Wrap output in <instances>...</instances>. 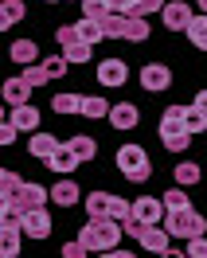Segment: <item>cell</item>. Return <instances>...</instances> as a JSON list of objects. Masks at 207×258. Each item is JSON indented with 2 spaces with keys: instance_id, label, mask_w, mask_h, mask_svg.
<instances>
[{
  "instance_id": "11",
  "label": "cell",
  "mask_w": 207,
  "mask_h": 258,
  "mask_svg": "<svg viewBox=\"0 0 207 258\" xmlns=\"http://www.w3.org/2000/svg\"><path fill=\"white\" fill-rule=\"evenodd\" d=\"M79 200H82V188L71 176H63L55 188H51V204H59V208H75Z\"/></svg>"
},
{
  "instance_id": "42",
  "label": "cell",
  "mask_w": 207,
  "mask_h": 258,
  "mask_svg": "<svg viewBox=\"0 0 207 258\" xmlns=\"http://www.w3.org/2000/svg\"><path fill=\"white\" fill-rule=\"evenodd\" d=\"M16 133H20V129L12 125V121H4V125H0V145H12V141H16Z\"/></svg>"
},
{
  "instance_id": "43",
  "label": "cell",
  "mask_w": 207,
  "mask_h": 258,
  "mask_svg": "<svg viewBox=\"0 0 207 258\" xmlns=\"http://www.w3.org/2000/svg\"><path fill=\"white\" fill-rule=\"evenodd\" d=\"M191 106H195V110H203V113H207V90H199V94H195V102H191Z\"/></svg>"
},
{
  "instance_id": "38",
  "label": "cell",
  "mask_w": 207,
  "mask_h": 258,
  "mask_svg": "<svg viewBox=\"0 0 207 258\" xmlns=\"http://www.w3.org/2000/svg\"><path fill=\"white\" fill-rule=\"evenodd\" d=\"M59 254H63V258H86V254H90V246H86L82 239H71V242H63Z\"/></svg>"
},
{
  "instance_id": "8",
  "label": "cell",
  "mask_w": 207,
  "mask_h": 258,
  "mask_svg": "<svg viewBox=\"0 0 207 258\" xmlns=\"http://www.w3.org/2000/svg\"><path fill=\"white\" fill-rule=\"evenodd\" d=\"M63 149V141H55V133H47V129H39V133H32V141H28V153L32 157H39V161L47 164L55 153Z\"/></svg>"
},
{
  "instance_id": "44",
  "label": "cell",
  "mask_w": 207,
  "mask_h": 258,
  "mask_svg": "<svg viewBox=\"0 0 207 258\" xmlns=\"http://www.w3.org/2000/svg\"><path fill=\"white\" fill-rule=\"evenodd\" d=\"M160 258H188V250H172V246H168V250H164Z\"/></svg>"
},
{
  "instance_id": "29",
  "label": "cell",
  "mask_w": 207,
  "mask_h": 258,
  "mask_svg": "<svg viewBox=\"0 0 207 258\" xmlns=\"http://www.w3.org/2000/svg\"><path fill=\"white\" fill-rule=\"evenodd\" d=\"M75 32H79V39H86V43H98V39H106V35H102V24H98V20H86V16L75 24Z\"/></svg>"
},
{
  "instance_id": "2",
  "label": "cell",
  "mask_w": 207,
  "mask_h": 258,
  "mask_svg": "<svg viewBox=\"0 0 207 258\" xmlns=\"http://www.w3.org/2000/svg\"><path fill=\"white\" fill-rule=\"evenodd\" d=\"M117 172L133 184H145V180L153 176V164H149V153L141 145H121L117 149Z\"/></svg>"
},
{
  "instance_id": "46",
  "label": "cell",
  "mask_w": 207,
  "mask_h": 258,
  "mask_svg": "<svg viewBox=\"0 0 207 258\" xmlns=\"http://www.w3.org/2000/svg\"><path fill=\"white\" fill-rule=\"evenodd\" d=\"M199 8H203V16H207V0H199Z\"/></svg>"
},
{
  "instance_id": "48",
  "label": "cell",
  "mask_w": 207,
  "mask_h": 258,
  "mask_svg": "<svg viewBox=\"0 0 207 258\" xmlns=\"http://www.w3.org/2000/svg\"><path fill=\"white\" fill-rule=\"evenodd\" d=\"M79 4H82V0H79Z\"/></svg>"
},
{
  "instance_id": "4",
  "label": "cell",
  "mask_w": 207,
  "mask_h": 258,
  "mask_svg": "<svg viewBox=\"0 0 207 258\" xmlns=\"http://www.w3.org/2000/svg\"><path fill=\"white\" fill-rule=\"evenodd\" d=\"M160 16H164V28H168V32H188L195 12H191V4H184V0H168Z\"/></svg>"
},
{
  "instance_id": "31",
  "label": "cell",
  "mask_w": 207,
  "mask_h": 258,
  "mask_svg": "<svg viewBox=\"0 0 207 258\" xmlns=\"http://www.w3.org/2000/svg\"><path fill=\"white\" fill-rule=\"evenodd\" d=\"M184 129H188L191 137H195V133H203V129H207V113L195 110V106H188V113H184Z\"/></svg>"
},
{
  "instance_id": "14",
  "label": "cell",
  "mask_w": 207,
  "mask_h": 258,
  "mask_svg": "<svg viewBox=\"0 0 207 258\" xmlns=\"http://www.w3.org/2000/svg\"><path fill=\"white\" fill-rule=\"evenodd\" d=\"M79 164H82V161L75 157V153H71V145L63 141V149H59V153H55V157L47 161V168H51V172H59V176H71V172H75Z\"/></svg>"
},
{
  "instance_id": "20",
  "label": "cell",
  "mask_w": 207,
  "mask_h": 258,
  "mask_svg": "<svg viewBox=\"0 0 207 258\" xmlns=\"http://www.w3.org/2000/svg\"><path fill=\"white\" fill-rule=\"evenodd\" d=\"M24 12H28V8H24V0H4V4H0V28L8 32L12 24L24 20Z\"/></svg>"
},
{
  "instance_id": "9",
  "label": "cell",
  "mask_w": 207,
  "mask_h": 258,
  "mask_svg": "<svg viewBox=\"0 0 207 258\" xmlns=\"http://www.w3.org/2000/svg\"><path fill=\"white\" fill-rule=\"evenodd\" d=\"M51 227H55V223H51V215L43 208H35V211L24 215V235H28V239H39V242H43L51 235Z\"/></svg>"
},
{
  "instance_id": "5",
  "label": "cell",
  "mask_w": 207,
  "mask_h": 258,
  "mask_svg": "<svg viewBox=\"0 0 207 258\" xmlns=\"http://www.w3.org/2000/svg\"><path fill=\"white\" fill-rule=\"evenodd\" d=\"M141 86L149 90V94H164L168 86H172V71L164 63H145L141 67Z\"/></svg>"
},
{
  "instance_id": "26",
  "label": "cell",
  "mask_w": 207,
  "mask_h": 258,
  "mask_svg": "<svg viewBox=\"0 0 207 258\" xmlns=\"http://www.w3.org/2000/svg\"><path fill=\"white\" fill-rule=\"evenodd\" d=\"M160 141H164V149H168V153H188L191 133H188V129H176V133H160Z\"/></svg>"
},
{
  "instance_id": "7",
  "label": "cell",
  "mask_w": 207,
  "mask_h": 258,
  "mask_svg": "<svg viewBox=\"0 0 207 258\" xmlns=\"http://www.w3.org/2000/svg\"><path fill=\"white\" fill-rule=\"evenodd\" d=\"M98 82L110 86V90L125 86V82H129V63H125V59H102V63H98Z\"/></svg>"
},
{
  "instance_id": "47",
  "label": "cell",
  "mask_w": 207,
  "mask_h": 258,
  "mask_svg": "<svg viewBox=\"0 0 207 258\" xmlns=\"http://www.w3.org/2000/svg\"><path fill=\"white\" fill-rule=\"evenodd\" d=\"M47 4H55V0H47Z\"/></svg>"
},
{
  "instance_id": "34",
  "label": "cell",
  "mask_w": 207,
  "mask_h": 258,
  "mask_svg": "<svg viewBox=\"0 0 207 258\" xmlns=\"http://www.w3.org/2000/svg\"><path fill=\"white\" fill-rule=\"evenodd\" d=\"M82 12H86V20H106L113 8L110 0H82Z\"/></svg>"
},
{
  "instance_id": "17",
  "label": "cell",
  "mask_w": 207,
  "mask_h": 258,
  "mask_svg": "<svg viewBox=\"0 0 207 258\" xmlns=\"http://www.w3.org/2000/svg\"><path fill=\"white\" fill-rule=\"evenodd\" d=\"M8 55H12V63H16V67H32V63H39V47H35L32 39H16Z\"/></svg>"
},
{
  "instance_id": "30",
  "label": "cell",
  "mask_w": 207,
  "mask_h": 258,
  "mask_svg": "<svg viewBox=\"0 0 207 258\" xmlns=\"http://www.w3.org/2000/svg\"><path fill=\"white\" fill-rule=\"evenodd\" d=\"M188 39H191V43H195L199 51H207V16H203V12H199V16L191 20V28H188Z\"/></svg>"
},
{
  "instance_id": "1",
  "label": "cell",
  "mask_w": 207,
  "mask_h": 258,
  "mask_svg": "<svg viewBox=\"0 0 207 258\" xmlns=\"http://www.w3.org/2000/svg\"><path fill=\"white\" fill-rule=\"evenodd\" d=\"M125 235V227L117 223V219H90V223H82L79 239L90 246V254H102V250H117V239Z\"/></svg>"
},
{
  "instance_id": "32",
  "label": "cell",
  "mask_w": 207,
  "mask_h": 258,
  "mask_svg": "<svg viewBox=\"0 0 207 258\" xmlns=\"http://www.w3.org/2000/svg\"><path fill=\"white\" fill-rule=\"evenodd\" d=\"M20 75H24V79H28V86H43V82H51V75H47V67L43 63H32V67H24V71H20Z\"/></svg>"
},
{
  "instance_id": "39",
  "label": "cell",
  "mask_w": 207,
  "mask_h": 258,
  "mask_svg": "<svg viewBox=\"0 0 207 258\" xmlns=\"http://www.w3.org/2000/svg\"><path fill=\"white\" fill-rule=\"evenodd\" d=\"M168 0H137V16H153V12H164Z\"/></svg>"
},
{
  "instance_id": "16",
  "label": "cell",
  "mask_w": 207,
  "mask_h": 258,
  "mask_svg": "<svg viewBox=\"0 0 207 258\" xmlns=\"http://www.w3.org/2000/svg\"><path fill=\"white\" fill-rule=\"evenodd\" d=\"M63 55H66V63H71V67L90 63V59H94V43H86V39H71V43H63Z\"/></svg>"
},
{
  "instance_id": "19",
  "label": "cell",
  "mask_w": 207,
  "mask_h": 258,
  "mask_svg": "<svg viewBox=\"0 0 207 258\" xmlns=\"http://www.w3.org/2000/svg\"><path fill=\"white\" fill-rule=\"evenodd\" d=\"M110 204H113L110 192H90L86 196V215L90 219H110Z\"/></svg>"
},
{
  "instance_id": "6",
  "label": "cell",
  "mask_w": 207,
  "mask_h": 258,
  "mask_svg": "<svg viewBox=\"0 0 207 258\" xmlns=\"http://www.w3.org/2000/svg\"><path fill=\"white\" fill-rule=\"evenodd\" d=\"M133 215H137L141 223H149V227H164V219H168V208H164V200L141 196V200L133 204Z\"/></svg>"
},
{
  "instance_id": "41",
  "label": "cell",
  "mask_w": 207,
  "mask_h": 258,
  "mask_svg": "<svg viewBox=\"0 0 207 258\" xmlns=\"http://www.w3.org/2000/svg\"><path fill=\"white\" fill-rule=\"evenodd\" d=\"M188 258H207V235L203 239H188Z\"/></svg>"
},
{
  "instance_id": "21",
  "label": "cell",
  "mask_w": 207,
  "mask_h": 258,
  "mask_svg": "<svg viewBox=\"0 0 207 258\" xmlns=\"http://www.w3.org/2000/svg\"><path fill=\"white\" fill-rule=\"evenodd\" d=\"M66 145H71V153H75L79 161H94V153H98L94 137H86V133H75V137H71Z\"/></svg>"
},
{
  "instance_id": "35",
  "label": "cell",
  "mask_w": 207,
  "mask_h": 258,
  "mask_svg": "<svg viewBox=\"0 0 207 258\" xmlns=\"http://www.w3.org/2000/svg\"><path fill=\"white\" fill-rule=\"evenodd\" d=\"M20 188H24L20 172H8V168H4V172H0V192H4V200H12V196H16Z\"/></svg>"
},
{
  "instance_id": "27",
  "label": "cell",
  "mask_w": 207,
  "mask_h": 258,
  "mask_svg": "<svg viewBox=\"0 0 207 258\" xmlns=\"http://www.w3.org/2000/svg\"><path fill=\"white\" fill-rule=\"evenodd\" d=\"M51 110L55 113H82V94H55Z\"/></svg>"
},
{
  "instance_id": "23",
  "label": "cell",
  "mask_w": 207,
  "mask_h": 258,
  "mask_svg": "<svg viewBox=\"0 0 207 258\" xmlns=\"http://www.w3.org/2000/svg\"><path fill=\"white\" fill-rule=\"evenodd\" d=\"M102 24V35L106 39H125V24H129V16H117V12H110L106 20H98Z\"/></svg>"
},
{
  "instance_id": "24",
  "label": "cell",
  "mask_w": 207,
  "mask_h": 258,
  "mask_svg": "<svg viewBox=\"0 0 207 258\" xmlns=\"http://www.w3.org/2000/svg\"><path fill=\"white\" fill-rule=\"evenodd\" d=\"M110 102L106 98H86L82 94V117H90V121H98V117H110Z\"/></svg>"
},
{
  "instance_id": "40",
  "label": "cell",
  "mask_w": 207,
  "mask_h": 258,
  "mask_svg": "<svg viewBox=\"0 0 207 258\" xmlns=\"http://www.w3.org/2000/svg\"><path fill=\"white\" fill-rule=\"evenodd\" d=\"M110 8L117 16H137V0H110Z\"/></svg>"
},
{
  "instance_id": "36",
  "label": "cell",
  "mask_w": 207,
  "mask_h": 258,
  "mask_svg": "<svg viewBox=\"0 0 207 258\" xmlns=\"http://www.w3.org/2000/svg\"><path fill=\"white\" fill-rule=\"evenodd\" d=\"M110 219H117V223L133 219V204H129V200H121V196H113V204H110Z\"/></svg>"
},
{
  "instance_id": "28",
  "label": "cell",
  "mask_w": 207,
  "mask_h": 258,
  "mask_svg": "<svg viewBox=\"0 0 207 258\" xmlns=\"http://www.w3.org/2000/svg\"><path fill=\"white\" fill-rule=\"evenodd\" d=\"M125 39H129V43H145V39H149V20H145V16H129Z\"/></svg>"
},
{
  "instance_id": "37",
  "label": "cell",
  "mask_w": 207,
  "mask_h": 258,
  "mask_svg": "<svg viewBox=\"0 0 207 258\" xmlns=\"http://www.w3.org/2000/svg\"><path fill=\"white\" fill-rule=\"evenodd\" d=\"M43 67H47V75H51V79H63L71 63H66V55H51V59H43Z\"/></svg>"
},
{
  "instance_id": "15",
  "label": "cell",
  "mask_w": 207,
  "mask_h": 258,
  "mask_svg": "<svg viewBox=\"0 0 207 258\" xmlns=\"http://www.w3.org/2000/svg\"><path fill=\"white\" fill-rule=\"evenodd\" d=\"M8 121H12L16 129H32V133H39V129H43V125H39V110H35L32 102H28V106H16Z\"/></svg>"
},
{
  "instance_id": "25",
  "label": "cell",
  "mask_w": 207,
  "mask_h": 258,
  "mask_svg": "<svg viewBox=\"0 0 207 258\" xmlns=\"http://www.w3.org/2000/svg\"><path fill=\"white\" fill-rule=\"evenodd\" d=\"M199 176H203V168H199V164H191V161H180V164H176V184H180V188L199 184Z\"/></svg>"
},
{
  "instance_id": "13",
  "label": "cell",
  "mask_w": 207,
  "mask_h": 258,
  "mask_svg": "<svg viewBox=\"0 0 207 258\" xmlns=\"http://www.w3.org/2000/svg\"><path fill=\"white\" fill-rule=\"evenodd\" d=\"M28 98H32V86H28V79L24 75H16V79L4 82V102L16 110V106H28Z\"/></svg>"
},
{
  "instance_id": "3",
  "label": "cell",
  "mask_w": 207,
  "mask_h": 258,
  "mask_svg": "<svg viewBox=\"0 0 207 258\" xmlns=\"http://www.w3.org/2000/svg\"><path fill=\"white\" fill-rule=\"evenodd\" d=\"M164 227H168V235H172V239H203V235H207V219H203L195 208L168 211Z\"/></svg>"
},
{
  "instance_id": "45",
  "label": "cell",
  "mask_w": 207,
  "mask_h": 258,
  "mask_svg": "<svg viewBox=\"0 0 207 258\" xmlns=\"http://www.w3.org/2000/svg\"><path fill=\"white\" fill-rule=\"evenodd\" d=\"M98 258H121V250H102Z\"/></svg>"
},
{
  "instance_id": "12",
  "label": "cell",
  "mask_w": 207,
  "mask_h": 258,
  "mask_svg": "<svg viewBox=\"0 0 207 258\" xmlns=\"http://www.w3.org/2000/svg\"><path fill=\"white\" fill-rule=\"evenodd\" d=\"M137 121H141V110H137L133 102H117L110 110V125L113 129H137Z\"/></svg>"
},
{
  "instance_id": "18",
  "label": "cell",
  "mask_w": 207,
  "mask_h": 258,
  "mask_svg": "<svg viewBox=\"0 0 207 258\" xmlns=\"http://www.w3.org/2000/svg\"><path fill=\"white\" fill-rule=\"evenodd\" d=\"M20 239H24V227H0V254L20 258Z\"/></svg>"
},
{
  "instance_id": "10",
  "label": "cell",
  "mask_w": 207,
  "mask_h": 258,
  "mask_svg": "<svg viewBox=\"0 0 207 258\" xmlns=\"http://www.w3.org/2000/svg\"><path fill=\"white\" fill-rule=\"evenodd\" d=\"M168 239H172L168 227H145V235L137 242H141L145 254H164V250H168Z\"/></svg>"
},
{
  "instance_id": "22",
  "label": "cell",
  "mask_w": 207,
  "mask_h": 258,
  "mask_svg": "<svg viewBox=\"0 0 207 258\" xmlns=\"http://www.w3.org/2000/svg\"><path fill=\"white\" fill-rule=\"evenodd\" d=\"M184 113H188V106H168V110L160 113V133H176V129H184Z\"/></svg>"
},
{
  "instance_id": "33",
  "label": "cell",
  "mask_w": 207,
  "mask_h": 258,
  "mask_svg": "<svg viewBox=\"0 0 207 258\" xmlns=\"http://www.w3.org/2000/svg\"><path fill=\"white\" fill-rule=\"evenodd\" d=\"M164 208H168V211H184V208H191V200H188V192L176 184L172 192H164Z\"/></svg>"
}]
</instances>
